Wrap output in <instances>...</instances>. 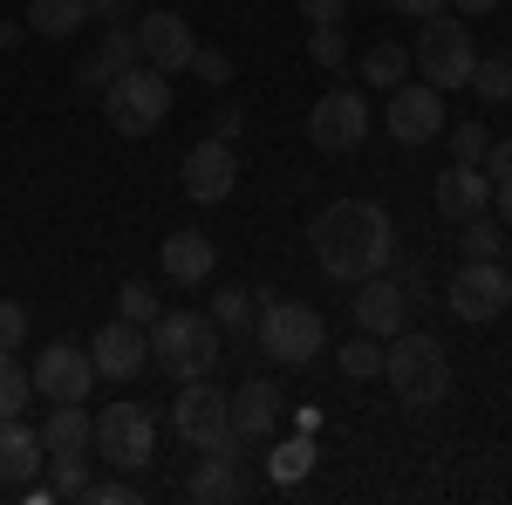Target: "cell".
<instances>
[{
    "label": "cell",
    "instance_id": "obj_23",
    "mask_svg": "<svg viewBox=\"0 0 512 505\" xmlns=\"http://www.w3.org/2000/svg\"><path fill=\"white\" fill-rule=\"evenodd\" d=\"M82 21H89V0H35L28 7V35H41V41L82 35Z\"/></svg>",
    "mask_w": 512,
    "mask_h": 505
},
{
    "label": "cell",
    "instance_id": "obj_39",
    "mask_svg": "<svg viewBox=\"0 0 512 505\" xmlns=\"http://www.w3.org/2000/svg\"><path fill=\"white\" fill-rule=\"evenodd\" d=\"M110 76H117V69H110L103 55H89V62H82V69H76V82H82V89H89V96H103V89H110Z\"/></svg>",
    "mask_w": 512,
    "mask_h": 505
},
{
    "label": "cell",
    "instance_id": "obj_41",
    "mask_svg": "<svg viewBox=\"0 0 512 505\" xmlns=\"http://www.w3.org/2000/svg\"><path fill=\"white\" fill-rule=\"evenodd\" d=\"M89 21L117 28V21H130V0H89Z\"/></svg>",
    "mask_w": 512,
    "mask_h": 505
},
{
    "label": "cell",
    "instance_id": "obj_14",
    "mask_svg": "<svg viewBox=\"0 0 512 505\" xmlns=\"http://www.w3.org/2000/svg\"><path fill=\"white\" fill-rule=\"evenodd\" d=\"M130 28H137V48H144V62H151V69H164V76H185V69H192L198 35H192V21H185V14L158 7V14H137Z\"/></svg>",
    "mask_w": 512,
    "mask_h": 505
},
{
    "label": "cell",
    "instance_id": "obj_5",
    "mask_svg": "<svg viewBox=\"0 0 512 505\" xmlns=\"http://www.w3.org/2000/svg\"><path fill=\"white\" fill-rule=\"evenodd\" d=\"M103 110H110V130H117V137H151V130H164V117H171V76L151 69V62H137V69L110 76Z\"/></svg>",
    "mask_w": 512,
    "mask_h": 505
},
{
    "label": "cell",
    "instance_id": "obj_26",
    "mask_svg": "<svg viewBox=\"0 0 512 505\" xmlns=\"http://www.w3.org/2000/svg\"><path fill=\"white\" fill-rule=\"evenodd\" d=\"M335 362H342V376H383V335H349L342 349H335Z\"/></svg>",
    "mask_w": 512,
    "mask_h": 505
},
{
    "label": "cell",
    "instance_id": "obj_32",
    "mask_svg": "<svg viewBox=\"0 0 512 505\" xmlns=\"http://www.w3.org/2000/svg\"><path fill=\"white\" fill-rule=\"evenodd\" d=\"M444 137H451V157L458 164H485V151H492V130L485 123H444Z\"/></svg>",
    "mask_w": 512,
    "mask_h": 505
},
{
    "label": "cell",
    "instance_id": "obj_6",
    "mask_svg": "<svg viewBox=\"0 0 512 505\" xmlns=\"http://www.w3.org/2000/svg\"><path fill=\"white\" fill-rule=\"evenodd\" d=\"M417 76L431 82V89H465L472 82V62H478V48H472V28L465 21H444V7H437L431 21H424V35H417Z\"/></svg>",
    "mask_w": 512,
    "mask_h": 505
},
{
    "label": "cell",
    "instance_id": "obj_20",
    "mask_svg": "<svg viewBox=\"0 0 512 505\" xmlns=\"http://www.w3.org/2000/svg\"><path fill=\"white\" fill-rule=\"evenodd\" d=\"M287 417V396L274 383H239L233 389V430L239 437H274Z\"/></svg>",
    "mask_w": 512,
    "mask_h": 505
},
{
    "label": "cell",
    "instance_id": "obj_44",
    "mask_svg": "<svg viewBox=\"0 0 512 505\" xmlns=\"http://www.w3.org/2000/svg\"><path fill=\"white\" fill-rule=\"evenodd\" d=\"M239 123H246V110H239V103H226V110H219V123H212V130H219V137H233Z\"/></svg>",
    "mask_w": 512,
    "mask_h": 505
},
{
    "label": "cell",
    "instance_id": "obj_31",
    "mask_svg": "<svg viewBox=\"0 0 512 505\" xmlns=\"http://www.w3.org/2000/svg\"><path fill=\"white\" fill-rule=\"evenodd\" d=\"M308 55H315L321 69L335 76V69L349 62V41H342V28H335V21H315V28H308Z\"/></svg>",
    "mask_w": 512,
    "mask_h": 505
},
{
    "label": "cell",
    "instance_id": "obj_22",
    "mask_svg": "<svg viewBox=\"0 0 512 505\" xmlns=\"http://www.w3.org/2000/svg\"><path fill=\"white\" fill-rule=\"evenodd\" d=\"M198 505H219V499H246V478H239V458L226 451H205V465L192 471V485H185Z\"/></svg>",
    "mask_w": 512,
    "mask_h": 505
},
{
    "label": "cell",
    "instance_id": "obj_34",
    "mask_svg": "<svg viewBox=\"0 0 512 505\" xmlns=\"http://www.w3.org/2000/svg\"><path fill=\"white\" fill-rule=\"evenodd\" d=\"M96 55H103L117 76H123V69H137V62H144V48H137V28H130V21H117V28L103 35V48H96Z\"/></svg>",
    "mask_w": 512,
    "mask_h": 505
},
{
    "label": "cell",
    "instance_id": "obj_2",
    "mask_svg": "<svg viewBox=\"0 0 512 505\" xmlns=\"http://www.w3.org/2000/svg\"><path fill=\"white\" fill-rule=\"evenodd\" d=\"M383 376H390L396 403L410 410H437L451 396V355L437 349V335H390L383 349Z\"/></svg>",
    "mask_w": 512,
    "mask_h": 505
},
{
    "label": "cell",
    "instance_id": "obj_35",
    "mask_svg": "<svg viewBox=\"0 0 512 505\" xmlns=\"http://www.w3.org/2000/svg\"><path fill=\"white\" fill-rule=\"evenodd\" d=\"M82 485H89V451H76V458H55V499H82Z\"/></svg>",
    "mask_w": 512,
    "mask_h": 505
},
{
    "label": "cell",
    "instance_id": "obj_21",
    "mask_svg": "<svg viewBox=\"0 0 512 505\" xmlns=\"http://www.w3.org/2000/svg\"><path fill=\"white\" fill-rule=\"evenodd\" d=\"M41 444H48V458L96 451V417H89L82 403H55V410H48V424H41Z\"/></svg>",
    "mask_w": 512,
    "mask_h": 505
},
{
    "label": "cell",
    "instance_id": "obj_12",
    "mask_svg": "<svg viewBox=\"0 0 512 505\" xmlns=\"http://www.w3.org/2000/svg\"><path fill=\"white\" fill-rule=\"evenodd\" d=\"M383 130H390L396 144H431V137H444V89H431V82H396L390 103H383Z\"/></svg>",
    "mask_w": 512,
    "mask_h": 505
},
{
    "label": "cell",
    "instance_id": "obj_4",
    "mask_svg": "<svg viewBox=\"0 0 512 505\" xmlns=\"http://www.w3.org/2000/svg\"><path fill=\"white\" fill-rule=\"evenodd\" d=\"M253 342H260V355H274L280 369H308L328 349V321L308 301H267L253 314Z\"/></svg>",
    "mask_w": 512,
    "mask_h": 505
},
{
    "label": "cell",
    "instance_id": "obj_47",
    "mask_svg": "<svg viewBox=\"0 0 512 505\" xmlns=\"http://www.w3.org/2000/svg\"><path fill=\"white\" fill-rule=\"evenodd\" d=\"M492 7H499V0H458V14H472V21H478V14H492Z\"/></svg>",
    "mask_w": 512,
    "mask_h": 505
},
{
    "label": "cell",
    "instance_id": "obj_3",
    "mask_svg": "<svg viewBox=\"0 0 512 505\" xmlns=\"http://www.w3.org/2000/svg\"><path fill=\"white\" fill-rule=\"evenodd\" d=\"M151 362L171 383H198L219 369V321L212 314H158L151 321Z\"/></svg>",
    "mask_w": 512,
    "mask_h": 505
},
{
    "label": "cell",
    "instance_id": "obj_48",
    "mask_svg": "<svg viewBox=\"0 0 512 505\" xmlns=\"http://www.w3.org/2000/svg\"><path fill=\"white\" fill-rule=\"evenodd\" d=\"M506 273H512V239H506Z\"/></svg>",
    "mask_w": 512,
    "mask_h": 505
},
{
    "label": "cell",
    "instance_id": "obj_16",
    "mask_svg": "<svg viewBox=\"0 0 512 505\" xmlns=\"http://www.w3.org/2000/svg\"><path fill=\"white\" fill-rule=\"evenodd\" d=\"M478 212H492V178H485V164H444L437 171V219H451V226H465Z\"/></svg>",
    "mask_w": 512,
    "mask_h": 505
},
{
    "label": "cell",
    "instance_id": "obj_24",
    "mask_svg": "<svg viewBox=\"0 0 512 505\" xmlns=\"http://www.w3.org/2000/svg\"><path fill=\"white\" fill-rule=\"evenodd\" d=\"M403 76H410V55H403L396 41H369V48H362V82H369V89H396Z\"/></svg>",
    "mask_w": 512,
    "mask_h": 505
},
{
    "label": "cell",
    "instance_id": "obj_11",
    "mask_svg": "<svg viewBox=\"0 0 512 505\" xmlns=\"http://www.w3.org/2000/svg\"><path fill=\"white\" fill-rule=\"evenodd\" d=\"M444 301H451V314H458V321H492V314H506V301H512L506 260H465V267L451 273Z\"/></svg>",
    "mask_w": 512,
    "mask_h": 505
},
{
    "label": "cell",
    "instance_id": "obj_40",
    "mask_svg": "<svg viewBox=\"0 0 512 505\" xmlns=\"http://www.w3.org/2000/svg\"><path fill=\"white\" fill-rule=\"evenodd\" d=\"M485 178H492V185H506V178H512V137H499V144L485 151Z\"/></svg>",
    "mask_w": 512,
    "mask_h": 505
},
{
    "label": "cell",
    "instance_id": "obj_8",
    "mask_svg": "<svg viewBox=\"0 0 512 505\" xmlns=\"http://www.w3.org/2000/svg\"><path fill=\"white\" fill-rule=\"evenodd\" d=\"M171 430H178L192 451H212V444H226V437H233V396L212 383V376H198V383H178Z\"/></svg>",
    "mask_w": 512,
    "mask_h": 505
},
{
    "label": "cell",
    "instance_id": "obj_25",
    "mask_svg": "<svg viewBox=\"0 0 512 505\" xmlns=\"http://www.w3.org/2000/svg\"><path fill=\"white\" fill-rule=\"evenodd\" d=\"M506 219H499V226H492V219H485V212H478V219H465V226H458V246H465V260H506Z\"/></svg>",
    "mask_w": 512,
    "mask_h": 505
},
{
    "label": "cell",
    "instance_id": "obj_13",
    "mask_svg": "<svg viewBox=\"0 0 512 505\" xmlns=\"http://www.w3.org/2000/svg\"><path fill=\"white\" fill-rule=\"evenodd\" d=\"M89 362H96V376H110V383H130V376H144L151 369V328H137V321H103L96 335H89Z\"/></svg>",
    "mask_w": 512,
    "mask_h": 505
},
{
    "label": "cell",
    "instance_id": "obj_1",
    "mask_svg": "<svg viewBox=\"0 0 512 505\" xmlns=\"http://www.w3.org/2000/svg\"><path fill=\"white\" fill-rule=\"evenodd\" d=\"M308 239H315L321 273L342 280V287L383 273L390 253H396V226H390V212H383L376 198H335V205H321L315 226H308Z\"/></svg>",
    "mask_w": 512,
    "mask_h": 505
},
{
    "label": "cell",
    "instance_id": "obj_17",
    "mask_svg": "<svg viewBox=\"0 0 512 505\" xmlns=\"http://www.w3.org/2000/svg\"><path fill=\"white\" fill-rule=\"evenodd\" d=\"M403 321H410V294H403V280H383V273H369V280H355V328L362 335H403Z\"/></svg>",
    "mask_w": 512,
    "mask_h": 505
},
{
    "label": "cell",
    "instance_id": "obj_30",
    "mask_svg": "<svg viewBox=\"0 0 512 505\" xmlns=\"http://www.w3.org/2000/svg\"><path fill=\"white\" fill-rule=\"evenodd\" d=\"M35 396V383H28V369L14 362V355L0 349V417H21V403Z\"/></svg>",
    "mask_w": 512,
    "mask_h": 505
},
{
    "label": "cell",
    "instance_id": "obj_28",
    "mask_svg": "<svg viewBox=\"0 0 512 505\" xmlns=\"http://www.w3.org/2000/svg\"><path fill=\"white\" fill-rule=\"evenodd\" d=\"M472 89L485 103H506L512 96V55H478L472 62Z\"/></svg>",
    "mask_w": 512,
    "mask_h": 505
},
{
    "label": "cell",
    "instance_id": "obj_43",
    "mask_svg": "<svg viewBox=\"0 0 512 505\" xmlns=\"http://www.w3.org/2000/svg\"><path fill=\"white\" fill-rule=\"evenodd\" d=\"M294 7H301L308 21H342V7H349V0H294Z\"/></svg>",
    "mask_w": 512,
    "mask_h": 505
},
{
    "label": "cell",
    "instance_id": "obj_49",
    "mask_svg": "<svg viewBox=\"0 0 512 505\" xmlns=\"http://www.w3.org/2000/svg\"><path fill=\"white\" fill-rule=\"evenodd\" d=\"M506 308H512V301H506Z\"/></svg>",
    "mask_w": 512,
    "mask_h": 505
},
{
    "label": "cell",
    "instance_id": "obj_33",
    "mask_svg": "<svg viewBox=\"0 0 512 505\" xmlns=\"http://www.w3.org/2000/svg\"><path fill=\"white\" fill-rule=\"evenodd\" d=\"M117 314H123V321H137V328H151L164 308H158V294H151L144 280H123V287H117Z\"/></svg>",
    "mask_w": 512,
    "mask_h": 505
},
{
    "label": "cell",
    "instance_id": "obj_19",
    "mask_svg": "<svg viewBox=\"0 0 512 505\" xmlns=\"http://www.w3.org/2000/svg\"><path fill=\"white\" fill-rule=\"evenodd\" d=\"M164 280H178V287H205L212 280V267H219V246L198 233V226H185V233H164Z\"/></svg>",
    "mask_w": 512,
    "mask_h": 505
},
{
    "label": "cell",
    "instance_id": "obj_15",
    "mask_svg": "<svg viewBox=\"0 0 512 505\" xmlns=\"http://www.w3.org/2000/svg\"><path fill=\"white\" fill-rule=\"evenodd\" d=\"M233 185H239V157L226 137H205V144L185 151V192H192V205H226Z\"/></svg>",
    "mask_w": 512,
    "mask_h": 505
},
{
    "label": "cell",
    "instance_id": "obj_36",
    "mask_svg": "<svg viewBox=\"0 0 512 505\" xmlns=\"http://www.w3.org/2000/svg\"><path fill=\"white\" fill-rule=\"evenodd\" d=\"M192 76H198V82H212V89H226V82H233V55H226V48H205V41H198Z\"/></svg>",
    "mask_w": 512,
    "mask_h": 505
},
{
    "label": "cell",
    "instance_id": "obj_42",
    "mask_svg": "<svg viewBox=\"0 0 512 505\" xmlns=\"http://www.w3.org/2000/svg\"><path fill=\"white\" fill-rule=\"evenodd\" d=\"M383 7H390V14H403V21H431L444 0H383Z\"/></svg>",
    "mask_w": 512,
    "mask_h": 505
},
{
    "label": "cell",
    "instance_id": "obj_10",
    "mask_svg": "<svg viewBox=\"0 0 512 505\" xmlns=\"http://www.w3.org/2000/svg\"><path fill=\"white\" fill-rule=\"evenodd\" d=\"M308 137H315V151H328V157L355 151V144L369 137V96H362V89H328V96H315Z\"/></svg>",
    "mask_w": 512,
    "mask_h": 505
},
{
    "label": "cell",
    "instance_id": "obj_46",
    "mask_svg": "<svg viewBox=\"0 0 512 505\" xmlns=\"http://www.w3.org/2000/svg\"><path fill=\"white\" fill-rule=\"evenodd\" d=\"M21 35H28V21H0V48H14Z\"/></svg>",
    "mask_w": 512,
    "mask_h": 505
},
{
    "label": "cell",
    "instance_id": "obj_9",
    "mask_svg": "<svg viewBox=\"0 0 512 505\" xmlns=\"http://www.w3.org/2000/svg\"><path fill=\"white\" fill-rule=\"evenodd\" d=\"M28 383H35V396H48V403H89V389H96L89 342H48V349L35 355V369H28Z\"/></svg>",
    "mask_w": 512,
    "mask_h": 505
},
{
    "label": "cell",
    "instance_id": "obj_7",
    "mask_svg": "<svg viewBox=\"0 0 512 505\" xmlns=\"http://www.w3.org/2000/svg\"><path fill=\"white\" fill-rule=\"evenodd\" d=\"M96 451H103V465H117V471H144L158 458V417L144 403H110L96 417Z\"/></svg>",
    "mask_w": 512,
    "mask_h": 505
},
{
    "label": "cell",
    "instance_id": "obj_37",
    "mask_svg": "<svg viewBox=\"0 0 512 505\" xmlns=\"http://www.w3.org/2000/svg\"><path fill=\"white\" fill-rule=\"evenodd\" d=\"M82 499L89 505H137V485H130V478H89Z\"/></svg>",
    "mask_w": 512,
    "mask_h": 505
},
{
    "label": "cell",
    "instance_id": "obj_38",
    "mask_svg": "<svg viewBox=\"0 0 512 505\" xmlns=\"http://www.w3.org/2000/svg\"><path fill=\"white\" fill-rule=\"evenodd\" d=\"M21 342H28V308L21 301H0V349L14 355Z\"/></svg>",
    "mask_w": 512,
    "mask_h": 505
},
{
    "label": "cell",
    "instance_id": "obj_29",
    "mask_svg": "<svg viewBox=\"0 0 512 505\" xmlns=\"http://www.w3.org/2000/svg\"><path fill=\"white\" fill-rule=\"evenodd\" d=\"M253 314H260L253 287H219V294H212V321H219V328H253Z\"/></svg>",
    "mask_w": 512,
    "mask_h": 505
},
{
    "label": "cell",
    "instance_id": "obj_45",
    "mask_svg": "<svg viewBox=\"0 0 512 505\" xmlns=\"http://www.w3.org/2000/svg\"><path fill=\"white\" fill-rule=\"evenodd\" d=\"M492 205H499V219H506V233H512V178H506V185H492Z\"/></svg>",
    "mask_w": 512,
    "mask_h": 505
},
{
    "label": "cell",
    "instance_id": "obj_27",
    "mask_svg": "<svg viewBox=\"0 0 512 505\" xmlns=\"http://www.w3.org/2000/svg\"><path fill=\"white\" fill-rule=\"evenodd\" d=\"M267 471H274V485H301V478L315 471V444H308V437H287V444H274Z\"/></svg>",
    "mask_w": 512,
    "mask_h": 505
},
{
    "label": "cell",
    "instance_id": "obj_18",
    "mask_svg": "<svg viewBox=\"0 0 512 505\" xmlns=\"http://www.w3.org/2000/svg\"><path fill=\"white\" fill-rule=\"evenodd\" d=\"M41 465H48L41 430H28L21 417H0V492H28Z\"/></svg>",
    "mask_w": 512,
    "mask_h": 505
}]
</instances>
